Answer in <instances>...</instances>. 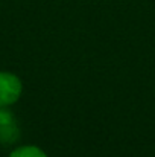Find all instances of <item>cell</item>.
<instances>
[{"label":"cell","instance_id":"cell-3","mask_svg":"<svg viewBox=\"0 0 155 157\" xmlns=\"http://www.w3.org/2000/svg\"><path fill=\"white\" fill-rule=\"evenodd\" d=\"M8 157H49L47 153L37 145H20L11 151Z\"/></svg>","mask_w":155,"mask_h":157},{"label":"cell","instance_id":"cell-1","mask_svg":"<svg viewBox=\"0 0 155 157\" xmlns=\"http://www.w3.org/2000/svg\"><path fill=\"white\" fill-rule=\"evenodd\" d=\"M23 93V82L21 79L6 70H0V107H11L14 105Z\"/></svg>","mask_w":155,"mask_h":157},{"label":"cell","instance_id":"cell-2","mask_svg":"<svg viewBox=\"0 0 155 157\" xmlns=\"http://www.w3.org/2000/svg\"><path fill=\"white\" fill-rule=\"evenodd\" d=\"M20 139L18 122L8 107H0V145H14Z\"/></svg>","mask_w":155,"mask_h":157}]
</instances>
